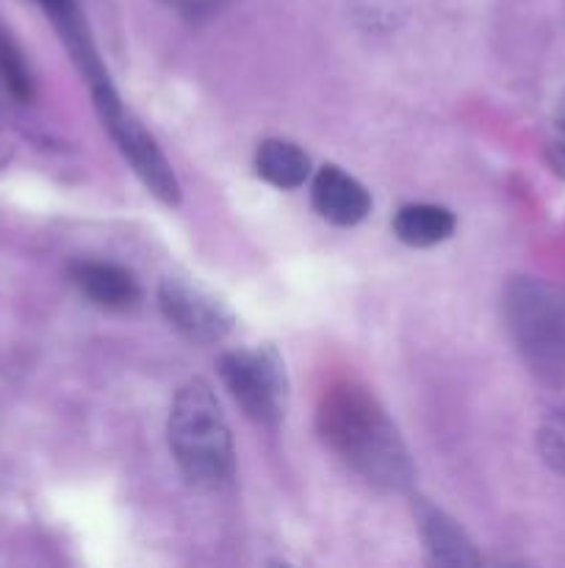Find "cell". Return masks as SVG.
Listing matches in <instances>:
<instances>
[{"instance_id": "ba28073f", "label": "cell", "mask_w": 565, "mask_h": 568, "mask_svg": "<svg viewBox=\"0 0 565 568\" xmlns=\"http://www.w3.org/2000/svg\"><path fill=\"white\" fill-rule=\"evenodd\" d=\"M72 281L94 305L109 311L133 308L142 297V288L131 272L116 264H103V261L75 264L72 266Z\"/></svg>"}, {"instance_id": "9a60e30c", "label": "cell", "mask_w": 565, "mask_h": 568, "mask_svg": "<svg viewBox=\"0 0 565 568\" xmlns=\"http://www.w3.org/2000/svg\"><path fill=\"white\" fill-rule=\"evenodd\" d=\"M557 122H559V128H563V131H565V98L559 100V109H557Z\"/></svg>"}, {"instance_id": "5b68a950", "label": "cell", "mask_w": 565, "mask_h": 568, "mask_svg": "<svg viewBox=\"0 0 565 568\" xmlns=\"http://www.w3.org/2000/svg\"><path fill=\"white\" fill-rule=\"evenodd\" d=\"M219 375L244 414L275 427L286 416L288 381L280 355L271 347L233 349L219 358Z\"/></svg>"}, {"instance_id": "7a4b0ae2", "label": "cell", "mask_w": 565, "mask_h": 568, "mask_svg": "<svg viewBox=\"0 0 565 568\" xmlns=\"http://www.w3.org/2000/svg\"><path fill=\"white\" fill-rule=\"evenodd\" d=\"M166 436L172 458L194 486H219L233 475L230 427L205 381L186 383L175 394Z\"/></svg>"}, {"instance_id": "8992f818", "label": "cell", "mask_w": 565, "mask_h": 568, "mask_svg": "<svg viewBox=\"0 0 565 568\" xmlns=\"http://www.w3.org/2000/svg\"><path fill=\"white\" fill-rule=\"evenodd\" d=\"M158 305L166 322L194 344H216L233 331V314L219 300L177 277L161 283Z\"/></svg>"}, {"instance_id": "3957f363", "label": "cell", "mask_w": 565, "mask_h": 568, "mask_svg": "<svg viewBox=\"0 0 565 568\" xmlns=\"http://www.w3.org/2000/svg\"><path fill=\"white\" fill-rule=\"evenodd\" d=\"M510 336L541 381L565 377V292L554 283L518 277L504 297Z\"/></svg>"}, {"instance_id": "52a82bcc", "label": "cell", "mask_w": 565, "mask_h": 568, "mask_svg": "<svg viewBox=\"0 0 565 568\" xmlns=\"http://www.w3.org/2000/svg\"><path fill=\"white\" fill-rule=\"evenodd\" d=\"M314 209L321 220L338 227H352L366 220L371 211V197L352 175L338 166H321L314 178Z\"/></svg>"}, {"instance_id": "4fadbf2b", "label": "cell", "mask_w": 565, "mask_h": 568, "mask_svg": "<svg viewBox=\"0 0 565 568\" xmlns=\"http://www.w3.org/2000/svg\"><path fill=\"white\" fill-rule=\"evenodd\" d=\"M537 449L552 469L565 475V410H554L537 433Z\"/></svg>"}, {"instance_id": "8fae6325", "label": "cell", "mask_w": 565, "mask_h": 568, "mask_svg": "<svg viewBox=\"0 0 565 568\" xmlns=\"http://www.w3.org/2000/svg\"><path fill=\"white\" fill-rule=\"evenodd\" d=\"M255 170L277 189H297L308 181L310 159L302 148L282 139H266L255 153Z\"/></svg>"}, {"instance_id": "5bb4252c", "label": "cell", "mask_w": 565, "mask_h": 568, "mask_svg": "<svg viewBox=\"0 0 565 568\" xmlns=\"http://www.w3.org/2000/svg\"><path fill=\"white\" fill-rule=\"evenodd\" d=\"M548 164L554 166L557 175L565 178V144H552V150H548Z\"/></svg>"}, {"instance_id": "7c38bea8", "label": "cell", "mask_w": 565, "mask_h": 568, "mask_svg": "<svg viewBox=\"0 0 565 568\" xmlns=\"http://www.w3.org/2000/svg\"><path fill=\"white\" fill-rule=\"evenodd\" d=\"M0 78H3V83L9 87V92L14 94L17 100H22V103H28V100L33 98L31 72H28L20 50L3 37H0Z\"/></svg>"}, {"instance_id": "2e32d148", "label": "cell", "mask_w": 565, "mask_h": 568, "mask_svg": "<svg viewBox=\"0 0 565 568\" xmlns=\"http://www.w3.org/2000/svg\"><path fill=\"white\" fill-rule=\"evenodd\" d=\"M39 3H48V0H39Z\"/></svg>"}, {"instance_id": "30bf717a", "label": "cell", "mask_w": 565, "mask_h": 568, "mask_svg": "<svg viewBox=\"0 0 565 568\" xmlns=\"http://www.w3.org/2000/svg\"><path fill=\"white\" fill-rule=\"evenodd\" d=\"M393 233L410 247H435L454 233V214L441 205H404L393 216Z\"/></svg>"}, {"instance_id": "6da1fadb", "label": "cell", "mask_w": 565, "mask_h": 568, "mask_svg": "<svg viewBox=\"0 0 565 568\" xmlns=\"http://www.w3.org/2000/svg\"><path fill=\"white\" fill-rule=\"evenodd\" d=\"M319 433L327 447L366 483L402 491L413 480V464L374 397L355 383H336L319 405Z\"/></svg>"}, {"instance_id": "277c9868", "label": "cell", "mask_w": 565, "mask_h": 568, "mask_svg": "<svg viewBox=\"0 0 565 568\" xmlns=\"http://www.w3.org/2000/svg\"><path fill=\"white\" fill-rule=\"evenodd\" d=\"M94 109H97L100 120H103L105 131L116 142L120 153L131 161L133 172L142 178L144 186L166 205L181 203V183H177L175 172H172L170 161L161 153L155 139L150 136L147 128L122 105L120 94L114 92L111 81L92 87Z\"/></svg>"}, {"instance_id": "9c48e42d", "label": "cell", "mask_w": 565, "mask_h": 568, "mask_svg": "<svg viewBox=\"0 0 565 568\" xmlns=\"http://www.w3.org/2000/svg\"><path fill=\"white\" fill-rule=\"evenodd\" d=\"M419 527L421 536H424L427 549H430L432 560L441 566H476L474 547H471L469 538L463 536L458 525L449 519L441 510L430 508V505H419Z\"/></svg>"}]
</instances>
